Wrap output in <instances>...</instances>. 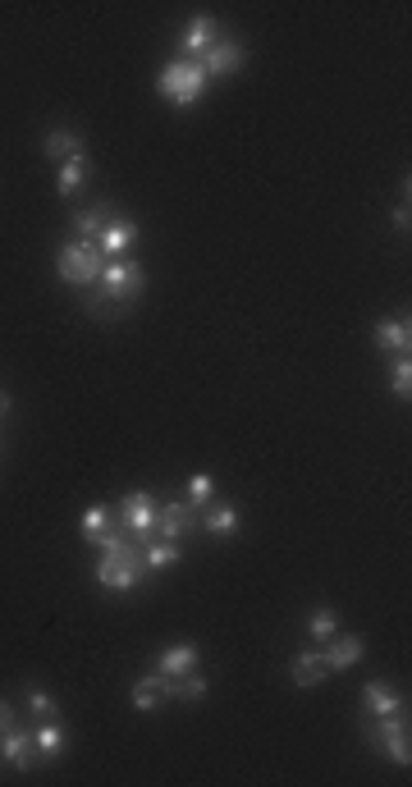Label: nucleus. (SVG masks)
<instances>
[{"instance_id":"nucleus-22","label":"nucleus","mask_w":412,"mask_h":787,"mask_svg":"<svg viewBox=\"0 0 412 787\" xmlns=\"http://www.w3.org/2000/svg\"><path fill=\"white\" fill-rule=\"evenodd\" d=\"M87 156H74V161H60V174H55V188H60V197H74L78 188L87 184Z\"/></svg>"},{"instance_id":"nucleus-26","label":"nucleus","mask_w":412,"mask_h":787,"mask_svg":"<svg viewBox=\"0 0 412 787\" xmlns=\"http://www.w3.org/2000/svg\"><path fill=\"white\" fill-rule=\"evenodd\" d=\"M28 710H33V719H60V705H55V696H51V691H42V687L28 691Z\"/></svg>"},{"instance_id":"nucleus-7","label":"nucleus","mask_w":412,"mask_h":787,"mask_svg":"<svg viewBox=\"0 0 412 787\" xmlns=\"http://www.w3.org/2000/svg\"><path fill=\"white\" fill-rule=\"evenodd\" d=\"M197 527H202V518H197V513L184 504V499H165L161 513H156V536H161V540H174V545H179L184 536H193Z\"/></svg>"},{"instance_id":"nucleus-25","label":"nucleus","mask_w":412,"mask_h":787,"mask_svg":"<svg viewBox=\"0 0 412 787\" xmlns=\"http://www.w3.org/2000/svg\"><path fill=\"white\" fill-rule=\"evenodd\" d=\"M390 389H394V399H403V403L412 399V362L408 357H394L390 362Z\"/></svg>"},{"instance_id":"nucleus-14","label":"nucleus","mask_w":412,"mask_h":787,"mask_svg":"<svg viewBox=\"0 0 412 787\" xmlns=\"http://www.w3.org/2000/svg\"><path fill=\"white\" fill-rule=\"evenodd\" d=\"M197 659H202V650H197L193 641H174V646H165L161 655H156V673H165V678H184V673L197 669Z\"/></svg>"},{"instance_id":"nucleus-10","label":"nucleus","mask_w":412,"mask_h":787,"mask_svg":"<svg viewBox=\"0 0 412 787\" xmlns=\"http://www.w3.org/2000/svg\"><path fill=\"white\" fill-rule=\"evenodd\" d=\"M97 248H101V257H129L133 248H138V225L133 220H124V216H110L106 220V229L97 234Z\"/></svg>"},{"instance_id":"nucleus-13","label":"nucleus","mask_w":412,"mask_h":787,"mask_svg":"<svg viewBox=\"0 0 412 787\" xmlns=\"http://www.w3.org/2000/svg\"><path fill=\"white\" fill-rule=\"evenodd\" d=\"M197 518H202V531H211L216 540L239 536V504H229V499H211Z\"/></svg>"},{"instance_id":"nucleus-20","label":"nucleus","mask_w":412,"mask_h":787,"mask_svg":"<svg viewBox=\"0 0 412 787\" xmlns=\"http://www.w3.org/2000/svg\"><path fill=\"white\" fill-rule=\"evenodd\" d=\"M115 216L110 211V202H92L87 211H78V220H74V229H78V238H87V243H97V234L106 229V220Z\"/></svg>"},{"instance_id":"nucleus-12","label":"nucleus","mask_w":412,"mask_h":787,"mask_svg":"<svg viewBox=\"0 0 412 787\" xmlns=\"http://www.w3.org/2000/svg\"><path fill=\"white\" fill-rule=\"evenodd\" d=\"M362 710H367L371 719H385V714H399V710H408V705H403V696L394 691L390 678H371L367 687H362Z\"/></svg>"},{"instance_id":"nucleus-11","label":"nucleus","mask_w":412,"mask_h":787,"mask_svg":"<svg viewBox=\"0 0 412 787\" xmlns=\"http://www.w3.org/2000/svg\"><path fill=\"white\" fill-rule=\"evenodd\" d=\"M0 760H10L14 769H33L37 765V737L33 728H5L0 733Z\"/></svg>"},{"instance_id":"nucleus-28","label":"nucleus","mask_w":412,"mask_h":787,"mask_svg":"<svg viewBox=\"0 0 412 787\" xmlns=\"http://www.w3.org/2000/svg\"><path fill=\"white\" fill-rule=\"evenodd\" d=\"M390 220H394V229H399V234H408V229H412V206H408V197H399V202H394Z\"/></svg>"},{"instance_id":"nucleus-6","label":"nucleus","mask_w":412,"mask_h":787,"mask_svg":"<svg viewBox=\"0 0 412 787\" xmlns=\"http://www.w3.org/2000/svg\"><path fill=\"white\" fill-rule=\"evenodd\" d=\"M197 65L206 69V78H229V74H239L243 65H248V46L239 42V37H229V33H220L216 37V46L197 60Z\"/></svg>"},{"instance_id":"nucleus-1","label":"nucleus","mask_w":412,"mask_h":787,"mask_svg":"<svg viewBox=\"0 0 412 787\" xmlns=\"http://www.w3.org/2000/svg\"><path fill=\"white\" fill-rule=\"evenodd\" d=\"M147 582V563H142V545H129L120 531H110L101 545L97 563V586L101 591H133Z\"/></svg>"},{"instance_id":"nucleus-18","label":"nucleus","mask_w":412,"mask_h":787,"mask_svg":"<svg viewBox=\"0 0 412 787\" xmlns=\"http://www.w3.org/2000/svg\"><path fill=\"white\" fill-rule=\"evenodd\" d=\"M179 545H174V540H147V545H142V563H147V572H165V568H174V563H179Z\"/></svg>"},{"instance_id":"nucleus-3","label":"nucleus","mask_w":412,"mask_h":787,"mask_svg":"<svg viewBox=\"0 0 412 787\" xmlns=\"http://www.w3.org/2000/svg\"><path fill=\"white\" fill-rule=\"evenodd\" d=\"M206 69L197 65V60H184V55H174L170 65L161 69V78H156V87H161V97L170 101V106H179V110H193L197 101H202V92H206Z\"/></svg>"},{"instance_id":"nucleus-8","label":"nucleus","mask_w":412,"mask_h":787,"mask_svg":"<svg viewBox=\"0 0 412 787\" xmlns=\"http://www.w3.org/2000/svg\"><path fill=\"white\" fill-rule=\"evenodd\" d=\"M216 37H220L216 14H193V19L184 23V33H179V55H184V60H202V55L216 46Z\"/></svg>"},{"instance_id":"nucleus-5","label":"nucleus","mask_w":412,"mask_h":787,"mask_svg":"<svg viewBox=\"0 0 412 787\" xmlns=\"http://www.w3.org/2000/svg\"><path fill=\"white\" fill-rule=\"evenodd\" d=\"M156 513H161V504H156L147 490H129V495L120 499V522L124 531H129L133 540H156Z\"/></svg>"},{"instance_id":"nucleus-27","label":"nucleus","mask_w":412,"mask_h":787,"mask_svg":"<svg viewBox=\"0 0 412 787\" xmlns=\"http://www.w3.org/2000/svg\"><path fill=\"white\" fill-rule=\"evenodd\" d=\"M380 751L390 755L394 765H403V769L412 765V746H408V733H394V737H385V742H380Z\"/></svg>"},{"instance_id":"nucleus-19","label":"nucleus","mask_w":412,"mask_h":787,"mask_svg":"<svg viewBox=\"0 0 412 787\" xmlns=\"http://www.w3.org/2000/svg\"><path fill=\"white\" fill-rule=\"evenodd\" d=\"M78 531H83V540H87V545H97V550H101V545H106V536H110V531H115V527H110V513H106V504H92V508H87V513H83V522H78Z\"/></svg>"},{"instance_id":"nucleus-16","label":"nucleus","mask_w":412,"mask_h":787,"mask_svg":"<svg viewBox=\"0 0 412 787\" xmlns=\"http://www.w3.org/2000/svg\"><path fill=\"white\" fill-rule=\"evenodd\" d=\"M293 687H303V691H312V687H321V682H326V655H321V646L316 650H298V655H293Z\"/></svg>"},{"instance_id":"nucleus-30","label":"nucleus","mask_w":412,"mask_h":787,"mask_svg":"<svg viewBox=\"0 0 412 787\" xmlns=\"http://www.w3.org/2000/svg\"><path fill=\"white\" fill-rule=\"evenodd\" d=\"M10 408H14V399H10V394H5V389H0V421L10 417Z\"/></svg>"},{"instance_id":"nucleus-4","label":"nucleus","mask_w":412,"mask_h":787,"mask_svg":"<svg viewBox=\"0 0 412 787\" xmlns=\"http://www.w3.org/2000/svg\"><path fill=\"white\" fill-rule=\"evenodd\" d=\"M142 289H147V270H142L133 257H110L106 266H101L97 293L115 307V312H120V307H133V302L142 298Z\"/></svg>"},{"instance_id":"nucleus-9","label":"nucleus","mask_w":412,"mask_h":787,"mask_svg":"<svg viewBox=\"0 0 412 787\" xmlns=\"http://www.w3.org/2000/svg\"><path fill=\"white\" fill-rule=\"evenodd\" d=\"M376 348L380 353H390V357H408L412 353V321L408 312H390V316H380L376 321Z\"/></svg>"},{"instance_id":"nucleus-29","label":"nucleus","mask_w":412,"mask_h":787,"mask_svg":"<svg viewBox=\"0 0 412 787\" xmlns=\"http://www.w3.org/2000/svg\"><path fill=\"white\" fill-rule=\"evenodd\" d=\"M10 723H14V710H10V705H5V701H0V733H5Z\"/></svg>"},{"instance_id":"nucleus-23","label":"nucleus","mask_w":412,"mask_h":787,"mask_svg":"<svg viewBox=\"0 0 412 787\" xmlns=\"http://www.w3.org/2000/svg\"><path fill=\"white\" fill-rule=\"evenodd\" d=\"M307 632H312V641H316V646H326V641L339 632V614H335V609H330V604H321V609H312V614H307Z\"/></svg>"},{"instance_id":"nucleus-24","label":"nucleus","mask_w":412,"mask_h":787,"mask_svg":"<svg viewBox=\"0 0 412 787\" xmlns=\"http://www.w3.org/2000/svg\"><path fill=\"white\" fill-rule=\"evenodd\" d=\"M179 499H184V504L193 508V513H202V508L211 504V499H216V481H211V476H206V472H197L193 481H188V490H184V495H179Z\"/></svg>"},{"instance_id":"nucleus-15","label":"nucleus","mask_w":412,"mask_h":787,"mask_svg":"<svg viewBox=\"0 0 412 787\" xmlns=\"http://www.w3.org/2000/svg\"><path fill=\"white\" fill-rule=\"evenodd\" d=\"M321 655H326V669L330 673H344V669H353L362 655H367V646H362V637H330L326 646H321Z\"/></svg>"},{"instance_id":"nucleus-2","label":"nucleus","mask_w":412,"mask_h":787,"mask_svg":"<svg viewBox=\"0 0 412 787\" xmlns=\"http://www.w3.org/2000/svg\"><path fill=\"white\" fill-rule=\"evenodd\" d=\"M101 266H106V257H101V248L87 243V238H69L65 248L55 252V275H60V284H69V289H78V293L97 289Z\"/></svg>"},{"instance_id":"nucleus-21","label":"nucleus","mask_w":412,"mask_h":787,"mask_svg":"<svg viewBox=\"0 0 412 787\" xmlns=\"http://www.w3.org/2000/svg\"><path fill=\"white\" fill-rule=\"evenodd\" d=\"M33 737H37V755H42V760H55V755L65 751V728H60V719H42L33 728Z\"/></svg>"},{"instance_id":"nucleus-17","label":"nucleus","mask_w":412,"mask_h":787,"mask_svg":"<svg viewBox=\"0 0 412 787\" xmlns=\"http://www.w3.org/2000/svg\"><path fill=\"white\" fill-rule=\"evenodd\" d=\"M46 156H55V161H74V156H83L87 151V142H83V133L78 129H69V124H55L51 133H46Z\"/></svg>"}]
</instances>
